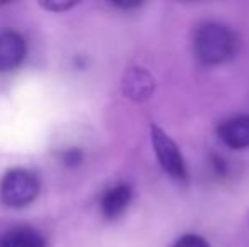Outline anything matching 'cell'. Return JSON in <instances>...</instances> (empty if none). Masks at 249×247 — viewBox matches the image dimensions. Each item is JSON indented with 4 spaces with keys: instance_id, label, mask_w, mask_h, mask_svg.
Segmentation results:
<instances>
[{
    "instance_id": "1",
    "label": "cell",
    "mask_w": 249,
    "mask_h": 247,
    "mask_svg": "<svg viewBox=\"0 0 249 247\" xmlns=\"http://www.w3.org/2000/svg\"><path fill=\"white\" fill-rule=\"evenodd\" d=\"M237 36L220 22H205L195 31L194 49L203 65H222L237 53Z\"/></svg>"
},
{
    "instance_id": "2",
    "label": "cell",
    "mask_w": 249,
    "mask_h": 247,
    "mask_svg": "<svg viewBox=\"0 0 249 247\" xmlns=\"http://www.w3.org/2000/svg\"><path fill=\"white\" fill-rule=\"evenodd\" d=\"M39 195V180L26 168H14L0 181V200L10 208H22Z\"/></svg>"
},
{
    "instance_id": "3",
    "label": "cell",
    "mask_w": 249,
    "mask_h": 247,
    "mask_svg": "<svg viewBox=\"0 0 249 247\" xmlns=\"http://www.w3.org/2000/svg\"><path fill=\"white\" fill-rule=\"evenodd\" d=\"M151 142H153L154 154L164 173H168L177 181H185L187 166H185V159L177 142L158 125H151Z\"/></svg>"
},
{
    "instance_id": "4",
    "label": "cell",
    "mask_w": 249,
    "mask_h": 247,
    "mask_svg": "<svg viewBox=\"0 0 249 247\" xmlns=\"http://www.w3.org/2000/svg\"><path fill=\"white\" fill-rule=\"evenodd\" d=\"M156 82L148 69L131 66L122 76V93L132 102H146L153 97Z\"/></svg>"
},
{
    "instance_id": "5",
    "label": "cell",
    "mask_w": 249,
    "mask_h": 247,
    "mask_svg": "<svg viewBox=\"0 0 249 247\" xmlns=\"http://www.w3.org/2000/svg\"><path fill=\"white\" fill-rule=\"evenodd\" d=\"M27 44L20 34L7 31L0 33V71H10L26 60Z\"/></svg>"
},
{
    "instance_id": "6",
    "label": "cell",
    "mask_w": 249,
    "mask_h": 247,
    "mask_svg": "<svg viewBox=\"0 0 249 247\" xmlns=\"http://www.w3.org/2000/svg\"><path fill=\"white\" fill-rule=\"evenodd\" d=\"M219 139L231 149L249 148V115H236L217 127Z\"/></svg>"
},
{
    "instance_id": "7",
    "label": "cell",
    "mask_w": 249,
    "mask_h": 247,
    "mask_svg": "<svg viewBox=\"0 0 249 247\" xmlns=\"http://www.w3.org/2000/svg\"><path fill=\"white\" fill-rule=\"evenodd\" d=\"M131 198H132V190L125 183L108 188L100 200V208L104 217L117 218L127 208V205L131 203Z\"/></svg>"
},
{
    "instance_id": "8",
    "label": "cell",
    "mask_w": 249,
    "mask_h": 247,
    "mask_svg": "<svg viewBox=\"0 0 249 247\" xmlns=\"http://www.w3.org/2000/svg\"><path fill=\"white\" fill-rule=\"evenodd\" d=\"M0 247H46V241L31 227H16L0 241Z\"/></svg>"
},
{
    "instance_id": "9",
    "label": "cell",
    "mask_w": 249,
    "mask_h": 247,
    "mask_svg": "<svg viewBox=\"0 0 249 247\" xmlns=\"http://www.w3.org/2000/svg\"><path fill=\"white\" fill-rule=\"evenodd\" d=\"M173 247H210V246H209V242H207L203 237H200V235L187 234V235H183V237L178 239Z\"/></svg>"
},
{
    "instance_id": "10",
    "label": "cell",
    "mask_w": 249,
    "mask_h": 247,
    "mask_svg": "<svg viewBox=\"0 0 249 247\" xmlns=\"http://www.w3.org/2000/svg\"><path fill=\"white\" fill-rule=\"evenodd\" d=\"M61 159H63V165L70 166V168H75V166H78L80 163H82V159H83V152L80 151V149H76V148L68 149V151L63 152Z\"/></svg>"
},
{
    "instance_id": "11",
    "label": "cell",
    "mask_w": 249,
    "mask_h": 247,
    "mask_svg": "<svg viewBox=\"0 0 249 247\" xmlns=\"http://www.w3.org/2000/svg\"><path fill=\"white\" fill-rule=\"evenodd\" d=\"M76 2H66V0H51V2H41V7L51 10V12H65V10L75 7Z\"/></svg>"
}]
</instances>
